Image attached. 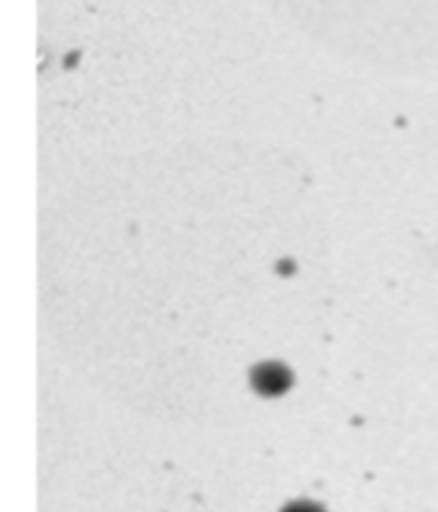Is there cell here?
Masks as SVG:
<instances>
[{
	"label": "cell",
	"mask_w": 438,
	"mask_h": 512,
	"mask_svg": "<svg viewBox=\"0 0 438 512\" xmlns=\"http://www.w3.org/2000/svg\"><path fill=\"white\" fill-rule=\"evenodd\" d=\"M282 512H326L323 507H318L316 502H292Z\"/></svg>",
	"instance_id": "7a4b0ae2"
},
{
	"label": "cell",
	"mask_w": 438,
	"mask_h": 512,
	"mask_svg": "<svg viewBox=\"0 0 438 512\" xmlns=\"http://www.w3.org/2000/svg\"><path fill=\"white\" fill-rule=\"evenodd\" d=\"M254 384L257 390H262L264 395H280L290 384V374L285 367H277V364H267V367H259L254 372Z\"/></svg>",
	"instance_id": "6da1fadb"
}]
</instances>
